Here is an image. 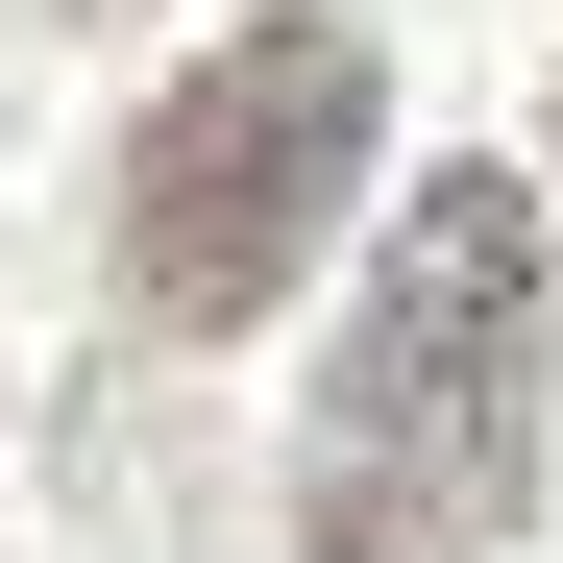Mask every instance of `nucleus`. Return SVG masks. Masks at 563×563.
<instances>
[{"label":"nucleus","instance_id":"obj_1","mask_svg":"<svg viewBox=\"0 0 563 563\" xmlns=\"http://www.w3.org/2000/svg\"><path fill=\"white\" fill-rule=\"evenodd\" d=\"M539 393H563L539 172H417L393 269L343 319V393L295 441V563H490L539 515Z\"/></svg>","mask_w":563,"mask_h":563},{"label":"nucleus","instance_id":"obj_2","mask_svg":"<svg viewBox=\"0 0 563 563\" xmlns=\"http://www.w3.org/2000/svg\"><path fill=\"white\" fill-rule=\"evenodd\" d=\"M367 123H393L367 25H319V0L221 25V49L147 99V147H123V319H147V343H221V319H269V295L343 245V172H367Z\"/></svg>","mask_w":563,"mask_h":563}]
</instances>
